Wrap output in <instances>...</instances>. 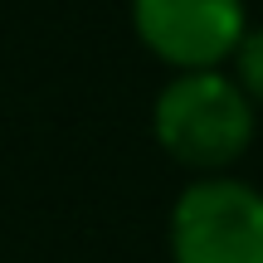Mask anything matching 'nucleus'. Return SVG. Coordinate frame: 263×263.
Listing matches in <instances>:
<instances>
[{"label": "nucleus", "instance_id": "f257e3e1", "mask_svg": "<svg viewBox=\"0 0 263 263\" xmlns=\"http://www.w3.org/2000/svg\"><path fill=\"white\" fill-rule=\"evenodd\" d=\"M254 127H258V107L244 98V88L224 68L176 73L151 107L156 146L200 176H224L249 151Z\"/></svg>", "mask_w": 263, "mask_h": 263}, {"label": "nucleus", "instance_id": "7ed1b4c3", "mask_svg": "<svg viewBox=\"0 0 263 263\" xmlns=\"http://www.w3.org/2000/svg\"><path fill=\"white\" fill-rule=\"evenodd\" d=\"M141 49L176 73L224 68L249 29L244 0H132Z\"/></svg>", "mask_w": 263, "mask_h": 263}, {"label": "nucleus", "instance_id": "20e7f679", "mask_svg": "<svg viewBox=\"0 0 263 263\" xmlns=\"http://www.w3.org/2000/svg\"><path fill=\"white\" fill-rule=\"evenodd\" d=\"M229 64H234V83L244 88V98L254 107H263V25L258 29H244V39H239V49L229 54Z\"/></svg>", "mask_w": 263, "mask_h": 263}, {"label": "nucleus", "instance_id": "f03ea898", "mask_svg": "<svg viewBox=\"0 0 263 263\" xmlns=\"http://www.w3.org/2000/svg\"><path fill=\"white\" fill-rule=\"evenodd\" d=\"M176 263H263V190L234 176H195L171 205Z\"/></svg>", "mask_w": 263, "mask_h": 263}]
</instances>
